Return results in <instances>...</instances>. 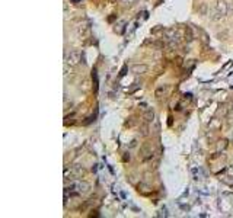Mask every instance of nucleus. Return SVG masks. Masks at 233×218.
I'll return each instance as SVG.
<instances>
[{
	"instance_id": "obj_7",
	"label": "nucleus",
	"mask_w": 233,
	"mask_h": 218,
	"mask_svg": "<svg viewBox=\"0 0 233 218\" xmlns=\"http://www.w3.org/2000/svg\"><path fill=\"white\" fill-rule=\"evenodd\" d=\"M227 173H229L230 176H233V166H229V169H227Z\"/></svg>"
},
{
	"instance_id": "obj_5",
	"label": "nucleus",
	"mask_w": 233,
	"mask_h": 218,
	"mask_svg": "<svg viewBox=\"0 0 233 218\" xmlns=\"http://www.w3.org/2000/svg\"><path fill=\"white\" fill-rule=\"evenodd\" d=\"M165 90H166V87L160 86V87H159V89L156 90V96H160V93H162V92H165Z\"/></svg>"
},
{
	"instance_id": "obj_1",
	"label": "nucleus",
	"mask_w": 233,
	"mask_h": 218,
	"mask_svg": "<svg viewBox=\"0 0 233 218\" xmlns=\"http://www.w3.org/2000/svg\"><path fill=\"white\" fill-rule=\"evenodd\" d=\"M80 58L82 55L79 51H72L70 54L67 55V64H70V66H74V64L80 63Z\"/></svg>"
},
{
	"instance_id": "obj_4",
	"label": "nucleus",
	"mask_w": 233,
	"mask_h": 218,
	"mask_svg": "<svg viewBox=\"0 0 233 218\" xmlns=\"http://www.w3.org/2000/svg\"><path fill=\"white\" fill-rule=\"evenodd\" d=\"M147 70V67L146 66H134V72L139 73V72H146Z\"/></svg>"
},
{
	"instance_id": "obj_6",
	"label": "nucleus",
	"mask_w": 233,
	"mask_h": 218,
	"mask_svg": "<svg viewBox=\"0 0 233 218\" xmlns=\"http://www.w3.org/2000/svg\"><path fill=\"white\" fill-rule=\"evenodd\" d=\"M146 118H147V121L153 119V112H152V111H147V113H146Z\"/></svg>"
},
{
	"instance_id": "obj_3",
	"label": "nucleus",
	"mask_w": 233,
	"mask_h": 218,
	"mask_svg": "<svg viewBox=\"0 0 233 218\" xmlns=\"http://www.w3.org/2000/svg\"><path fill=\"white\" fill-rule=\"evenodd\" d=\"M74 188L77 189V192H79V193H86L88 191H89L90 185L86 183V182H79V183L74 185Z\"/></svg>"
},
{
	"instance_id": "obj_2",
	"label": "nucleus",
	"mask_w": 233,
	"mask_h": 218,
	"mask_svg": "<svg viewBox=\"0 0 233 218\" xmlns=\"http://www.w3.org/2000/svg\"><path fill=\"white\" fill-rule=\"evenodd\" d=\"M226 12H227V6H226V3L225 2H219L217 6H216V9H214V13L219 15V17H221V16H225L226 15Z\"/></svg>"
}]
</instances>
